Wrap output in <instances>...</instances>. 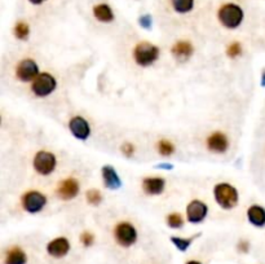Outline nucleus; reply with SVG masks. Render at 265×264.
Returning <instances> with one entry per match:
<instances>
[{
  "label": "nucleus",
  "instance_id": "obj_1",
  "mask_svg": "<svg viewBox=\"0 0 265 264\" xmlns=\"http://www.w3.org/2000/svg\"><path fill=\"white\" fill-rule=\"evenodd\" d=\"M215 201L218 202L221 209L230 210L238 205L239 193L237 188L229 183H220L214 188Z\"/></svg>",
  "mask_w": 265,
  "mask_h": 264
},
{
  "label": "nucleus",
  "instance_id": "obj_2",
  "mask_svg": "<svg viewBox=\"0 0 265 264\" xmlns=\"http://www.w3.org/2000/svg\"><path fill=\"white\" fill-rule=\"evenodd\" d=\"M218 17L220 24L227 29H237L245 18V13L239 5L234 3H228L221 5L218 12Z\"/></svg>",
  "mask_w": 265,
  "mask_h": 264
},
{
  "label": "nucleus",
  "instance_id": "obj_3",
  "mask_svg": "<svg viewBox=\"0 0 265 264\" xmlns=\"http://www.w3.org/2000/svg\"><path fill=\"white\" fill-rule=\"evenodd\" d=\"M159 48L156 45L148 41H141L133 48V59L137 65L147 68V66L153 65L154 62L159 59Z\"/></svg>",
  "mask_w": 265,
  "mask_h": 264
},
{
  "label": "nucleus",
  "instance_id": "obj_4",
  "mask_svg": "<svg viewBox=\"0 0 265 264\" xmlns=\"http://www.w3.org/2000/svg\"><path fill=\"white\" fill-rule=\"evenodd\" d=\"M56 88H57V80L49 73L39 74L31 84V91L38 97L49 96Z\"/></svg>",
  "mask_w": 265,
  "mask_h": 264
},
{
  "label": "nucleus",
  "instance_id": "obj_5",
  "mask_svg": "<svg viewBox=\"0 0 265 264\" xmlns=\"http://www.w3.org/2000/svg\"><path fill=\"white\" fill-rule=\"evenodd\" d=\"M33 166H34V170L38 174H40L43 176H48L51 175L52 172L56 170L57 159H56V155L53 153H51V151H40L35 154Z\"/></svg>",
  "mask_w": 265,
  "mask_h": 264
},
{
  "label": "nucleus",
  "instance_id": "obj_6",
  "mask_svg": "<svg viewBox=\"0 0 265 264\" xmlns=\"http://www.w3.org/2000/svg\"><path fill=\"white\" fill-rule=\"evenodd\" d=\"M114 237L120 246L129 247L133 244H136L137 230L128 222H122V223L116 224L115 229H114Z\"/></svg>",
  "mask_w": 265,
  "mask_h": 264
},
{
  "label": "nucleus",
  "instance_id": "obj_7",
  "mask_svg": "<svg viewBox=\"0 0 265 264\" xmlns=\"http://www.w3.org/2000/svg\"><path fill=\"white\" fill-rule=\"evenodd\" d=\"M21 202H22V207L26 213L38 214L40 213L47 205V197L38 190H29L22 196Z\"/></svg>",
  "mask_w": 265,
  "mask_h": 264
},
{
  "label": "nucleus",
  "instance_id": "obj_8",
  "mask_svg": "<svg viewBox=\"0 0 265 264\" xmlns=\"http://www.w3.org/2000/svg\"><path fill=\"white\" fill-rule=\"evenodd\" d=\"M39 74V66L31 59L22 60L16 68V76L22 82H34Z\"/></svg>",
  "mask_w": 265,
  "mask_h": 264
},
{
  "label": "nucleus",
  "instance_id": "obj_9",
  "mask_svg": "<svg viewBox=\"0 0 265 264\" xmlns=\"http://www.w3.org/2000/svg\"><path fill=\"white\" fill-rule=\"evenodd\" d=\"M80 190V186L79 182L75 178H68L60 182L56 193H57L58 198L64 199V201H70V199L75 198L79 194Z\"/></svg>",
  "mask_w": 265,
  "mask_h": 264
},
{
  "label": "nucleus",
  "instance_id": "obj_10",
  "mask_svg": "<svg viewBox=\"0 0 265 264\" xmlns=\"http://www.w3.org/2000/svg\"><path fill=\"white\" fill-rule=\"evenodd\" d=\"M208 214V206L199 199L191 201L187 207V218L189 223L198 224L206 219Z\"/></svg>",
  "mask_w": 265,
  "mask_h": 264
},
{
  "label": "nucleus",
  "instance_id": "obj_11",
  "mask_svg": "<svg viewBox=\"0 0 265 264\" xmlns=\"http://www.w3.org/2000/svg\"><path fill=\"white\" fill-rule=\"evenodd\" d=\"M69 130L79 140H87L91 135V126L85 118L76 115L69 122Z\"/></svg>",
  "mask_w": 265,
  "mask_h": 264
},
{
  "label": "nucleus",
  "instance_id": "obj_12",
  "mask_svg": "<svg viewBox=\"0 0 265 264\" xmlns=\"http://www.w3.org/2000/svg\"><path fill=\"white\" fill-rule=\"evenodd\" d=\"M207 148L208 151L214 153H225L229 148V140L227 135L223 132H214L210 135L207 139Z\"/></svg>",
  "mask_w": 265,
  "mask_h": 264
},
{
  "label": "nucleus",
  "instance_id": "obj_13",
  "mask_svg": "<svg viewBox=\"0 0 265 264\" xmlns=\"http://www.w3.org/2000/svg\"><path fill=\"white\" fill-rule=\"evenodd\" d=\"M47 251L53 258H64L70 251V242L65 237H58L47 245Z\"/></svg>",
  "mask_w": 265,
  "mask_h": 264
},
{
  "label": "nucleus",
  "instance_id": "obj_14",
  "mask_svg": "<svg viewBox=\"0 0 265 264\" xmlns=\"http://www.w3.org/2000/svg\"><path fill=\"white\" fill-rule=\"evenodd\" d=\"M166 188V180L163 178H147L143 180V189L144 192L148 193L149 196H159L160 193H163Z\"/></svg>",
  "mask_w": 265,
  "mask_h": 264
},
{
  "label": "nucleus",
  "instance_id": "obj_15",
  "mask_svg": "<svg viewBox=\"0 0 265 264\" xmlns=\"http://www.w3.org/2000/svg\"><path fill=\"white\" fill-rule=\"evenodd\" d=\"M171 52H172V56H174L175 59L184 62V61H188V60L190 59L191 56H193L194 47L191 45V43H189V41L180 40L172 45Z\"/></svg>",
  "mask_w": 265,
  "mask_h": 264
},
{
  "label": "nucleus",
  "instance_id": "obj_16",
  "mask_svg": "<svg viewBox=\"0 0 265 264\" xmlns=\"http://www.w3.org/2000/svg\"><path fill=\"white\" fill-rule=\"evenodd\" d=\"M101 172L102 180H104V184H105L106 188L114 190V189H119L122 187V180L119 178L115 168L112 167V166H104Z\"/></svg>",
  "mask_w": 265,
  "mask_h": 264
},
{
  "label": "nucleus",
  "instance_id": "obj_17",
  "mask_svg": "<svg viewBox=\"0 0 265 264\" xmlns=\"http://www.w3.org/2000/svg\"><path fill=\"white\" fill-rule=\"evenodd\" d=\"M247 219L252 226L262 228L265 226V209L259 205H252L247 210Z\"/></svg>",
  "mask_w": 265,
  "mask_h": 264
},
{
  "label": "nucleus",
  "instance_id": "obj_18",
  "mask_svg": "<svg viewBox=\"0 0 265 264\" xmlns=\"http://www.w3.org/2000/svg\"><path fill=\"white\" fill-rule=\"evenodd\" d=\"M93 16L96 17V20L100 21V22H112L114 20V13H113L112 8L108 5V4H99L93 8Z\"/></svg>",
  "mask_w": 265,
  "mask_h": 264
},
{
  "label": "nucleus",
  "instance_id": "obj_19",
  "mask_svg": "<svg viewBox=\"0 0 265 264\" xmlns=\"http://www.w3.org/2000/svg\"><path fill=\"white\" fill-rule=\"evenodd\" d=\"M28 255L20 247H12L5 255V264H26Z\"/></svg>",
  "mask_w": 265,
  "mask_h": 264
},
{
  "label": "nucleus",
  "instance_id": "obj_20",
  "mask_svg": "<svg viewBox=\"0 0 265 264\" xmlns=\"http://www.w3.org/2000/svg\"><path fill=\"white\" fill-rule=\"evenodd\" d=\"M172 8L177 13H188L194 8V0H171Z\"/></svg>",
  "mask_w": 265,
  "mask_h": 264
},
{
  "label": "nucleus",
  "instance_id": "obj_21",
  "mask_svg": "<svg viewBox=\"0 0 265 264\" xmlns=\"http://www.w3.org/2000/svg\"><path fill=\"white\" fill-rule=\"evenodd\" d=\"M14 35H16V38L21 39V40H26L29 38V35H30V28H29V25L24 21H20L17 22V25L14 26Z\"/></svg>",
  "mask_w": 265,
  "mask_h": 264
},
{
  "label": "nucleus",
  "instance_id": "obj_22",
  "mask_svg": "<svg viewBox=\"0 0 265 264\" xmlns=\"http://www.w3.org/2000/svg\"><path fill=\"white\" fill-rule=\"evenodd\" d=\"M158 151L162 155H167L168 157V155H171L175 151V145L170 140L162 139V140L158 141Z\"/></svg>",
  "mask_w": 265,
  "mask_h": 264
},
{
  "label": "nucleus",
  "instance_id": "obj_23",
  "mask_svg": "<svg viewBox=\"0 0 265 264\" xmlns=\"http://www.w3.org/2000/svg\"><path fill=\"white\" fill-rule=\"evenodd\" d=\"M85 197H87V202L93 206H99L102 202V199H104L99 189H89Z\"/></svg>",
  "mask_w": 265,
  "mask_h": 264
},
{
  "label": "nucleus",
  "instance_id": "obj_24",
  "mask_svg": "<svg viewBox=\"0 0 265 264\" xmlns=\"http://www.w3.org/2000/svg\"><path fill=\"white\" fill-rule=\"evenodd\" d=\"M194 237L190 238H181V237H171V242L175 245V246L179 249L180 251H187L189 249V246L193 242Z\"/></svg>",
  "mask_w": 265,
  "mask_h": 264
},
{
  "label": "nucleus",
  "instance_id": "obj_25",
  "mask_svg": "<svg viewBox=\"0 0 265 264\" xmlns=\"http://www.w3.org/2000/svg\"><path fill=\"white\" fill-rule=\"evenodd\" d=\"M167 224L170 228H174V229H179L184 226V219L183 216L179 213H172L167 216Z\"/></svg>",
  "mask_w": 265,
  "mask_h": 264
},
{
  "label": "nucleus",
  "instance_id": "obj_26",
  "mask_svg": "<svg viewBox=\"0 0 265 264\" xmlns=\"http://www.w3.org/2000/svg\"><path fill=\"white\" fill-rule=\"evenodd\" d=\"M227 55L230 57V59H235V57H239L242 55V45L241 43H238V41H234V43H231L230 45L227 49Z\"/></svg>",
  "mask_w": 265,
  "mask_h": 264
},
{
  "label": "nucleus",
  "instance_id": "obj_27",
  "mask_svg": "<svg viewBox=\"0 0 265 264\" xmlns=\"http://www.w3.org/2000/svg\"><path fill=\"white\" fill-rule=\"evenodd\" d=\"M80 241H82V244L84 245L85 247H89L95 242V236L89 233V232H84V233H82V236H80Z\"/></svg>",
  "mask_w": 265,
  "mask_h": 264
},
{
  "label": "nucleus",
  "instance_id": "obj_28",
  "mask_svg": "<svg viewBox=\"0 0 265 264\" xmlns=\"http://www.w3.org/2000/svg\"><path fill=\"white\" fill-rule=\"evenodd\" d=\"M120 151L126 157H132L133 153H135V145L132 143H124V144L120 147Z\"/></svg>",
  "mask_w": 265,
  "mask_h": 264
},
{
  "label": "nucleus",
  "instance_id": "obj_29",
  "mask_svg": "<svg viewBox=\"0 0 265 264\" xmlns=\"http://www.w3.org/2000/svg\"><path fill=\"white\" fill-rule=\"evenodd\" d=\"M139 24L143 26L144 29H150L151 25H153V18L150 14H144L141 17L139 18Z\"/></svg>",
  "mask_w": 265,
  "mask_h": 264
},
{
  "label": "nucleus",
  "instance_id": "obj_30",
  "mask_svg": "<svg viewBox=\"0 0 265 264\" xmlns=\"http://www.w3.org/2000/svg\"><path fill=\"white\" fill-rule=\"evenodd\" d=\"M238 249H239L242 253H247L248 249H250V245H248L247 241H241L239 245H238Z\"/></svg>",
  "mask_w": 265,
  "mask_h": 264
},
{
  "label": "nucleus",
  "instance_id": "obj_31",
  "mask_svg": "<svg viewBox=\"0 0 265 264\" xmlns=\"http://www.w3.org/2000/svg\"><path fill=\"white\" fill-rule=\"evenodd\" d=\"M31 4H34V5H40V4H43L45 1V0H29Z\"/></svg>",
  "mask_w": 265,
  "mask_h": 264
},
{
  "label": "nucleus",
  "instance_id": "obj_32",
  "mask_svg": "<svg viewBox=\"0 0 265 264\" xmlns=\"http://www.w3.org/2000/svg\"><path fill=\"white\" fill-rule=\"evenodd\" d=\"M262 86L265 87V70L263 72V75H262Z\"/></svg>",
  "mask_w": 265,
  "mask_h": 264
},
{
  "label": "nucleus",
  "instance_id": "obj_33",
  "mask_svg": "<svg viewBox=\"0 0 265 264\" xmlns=\"http://www.w3.org/2000/svg\"><path fill=\"white\" fill-rule=\"evenodd\" d=\"M187 264H202V263H199V262H197V261H190V262H188Z\"/></svg>",
  "mask_w": 265,
  "mask_h": 264
}]
</instances>
